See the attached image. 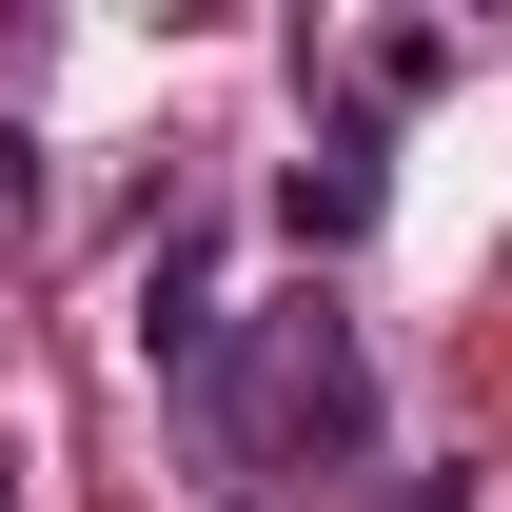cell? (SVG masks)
<instances>
[{
  "label": "cell",
  "instance_id": "obj_2",
  "mask_svg": "<svg viewBox=\"0 0 512 512\" xmlns=\"http://www.w3.org/2000/svg\"><path fill=\"white\" fill-rule=\"evenodd\" d=\"M276 217H296V256H355V237H375V138L335 119L316 158H296V178H276Z\"/></svg>",
  "mask_w": 512,
  "mask_h": 512
},
{
  "label": "cell",
  "instance_id": "obj_1",
  "mask_svg": "<svg viewBox=\"0 0 512 512\" xmlns=\"http://www.w3.org/2000/svg\"><path fill=\"white\" fill-rule=\"evenodd\" d=\"M178 453H197L217 512H276L296 473H355V453H375V355H355V316H316V296L217 316V355L178 375Z\"/></svg>",
  "mask_w": 512,
  "mask_h": 512
}]
</instances>
